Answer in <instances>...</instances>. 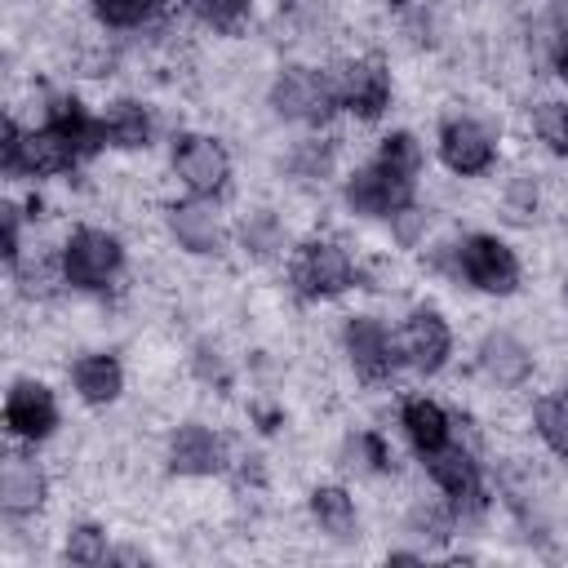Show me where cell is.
<instances>
[{
    "label": "cell",
    "instance_id": "3",
    "mask_svg": "<svg viewBox=\"0 0 568 568\" xmlns=\"http://www.w3.org/2000/svg\"><path fill=\"white\" fill-rule=\"evenodd\" d=\"M288 284L302 302H333L359 284V262L337 240H302L288 257Z\"/></svg>",
    "mask_w": 568,
    "mask_h": 568
},
{
    "label": "cell",
    "instance_id": "30",
    "mask_svg": "<svg viewBox=\"0 0 568 568\" xmlns=\"http://www.w3.org/2000/svg\"><path fill=\"white\" fill-rule=\"evenodd\" d=\"M532 133L559 155V160H568V98L564 102H537L532 106Z\"/></svg>",
    "mask_w": 568,
    "mask_h": 568
},
{
    "label": "cell",
    "instance_id": "24",
    "mask_svg": "<svg viewBox=\"0 0 568 568\" xmlns=\"http://www.w3.org/2000/svg\"><path fill=\"white\" fill-rule=\"evenodd\" d=\"M404 528H408V537H422L430 546H444V541H453L462 532V519L448 506V497H439V501H413Z\"/></svg>",
    "mask_w": 568,
    "mask_h": 568
},
{
    "label": "cell",
    "instance_id": "28",
    "mask_svg": "<svg viewBox=\"0 0 568 568\" xmlns=\"http://www.w3.org/2000/svg\"><path fill=\"white\" fill-rule=\"evenodd\" d=\"M182 4L195 22H204L217 36H235L253 13V0H182Z\"/></svg>",
    "mask_w": 568,
    "mask_h": 568
},
{
    "label": "cell",
    "instance_id": "8",
    "mask_svg": "<svg viewBox=\"0 0 568 568\" xmlns=\"http://www.w3.org/2000/svg\"><path fill=\"white\" fill-rule=\"evenodd\" d=\"M435 151H439V164L448 173H457V178H484L497 164V133L479 115L453 111L435 129Z\"/></svg>",
    "mask_w": 568,
    "mask_h": 568
},
{
    "label": "cell",
    "instance_id": "18",
    "mask_svg": "<svg viewBox=\"0 0 568 568\" xmlns=\"http://www.w3.org/2000/svg\"><path fill=\"white\" fill-rule=\"evenodd\" d=\"M71 386L89 408H106L124 395V364L111 351H84L71 359Z\"/></svg>",
    "mask_w": 568,
    "mask_h": 568
},
{
    "label": "cell",
    "instance_id": "25",
    "mask_svg": "<svg viewBox=\"0 0 568 568\" xmlns=\"http://www.w3.org/2000/svg\"><path fill=\"white\" fill-rule=\"evenodd\" d=\"M373 160H377V164H386L390 173L408 178V182H422V169H426V146H422V138H417V133H408V129H390V133L377 142Z\"/></svg>",
    "mask_w": 568,
    "mask_h": 568
},
{
    "label": "cell",
    "instance_id": "33",
    "mask_svg": "<svg viewBox=\"0 0 568 568\" xmlns=\"http://www.w3.org/2000/svg\"><path fill=\"white\" fill-rule=\"evenodd\" d=\"M506 213L515 217V222H532L537 217V182L528 178V173H519L510 186H506Z\"/></svg>",
    "mask_w": 568,
    "mask_h": 568
},
{
    "label": "cell",
    "instance_id": "11",
    "mask_svg": "<svg viewBox=\"0 0 568 568\" xmlns=\"http://www.w3.org/2000/svg\"><path fill=\"white\" fill-rule=\"evenodd\" d=\"M337 98H342V111L373 124L386 115L390 98H395V80H390V67L377 58V53H359V58H346L337 71Z\"/></svg>",
    "mask_w": 568,
    "mask_h": 568
},
{
    "label": "cell",
    "instance_id": "5",
    "mask_svg": "<svg viewBox=\"0 0 568 568\" xmlns=\"http://www.w3.org/2000/svg\"><path fill=\"white\" fill-rule=\"evenodd\" d=\"M422 466H426L430 484L439 488V497H448V506L457 510V519H462V524H466V519H484V515H488V479H484L479 457H475L466 444L448 439L439 453L422 457Z\"/></svg>",
    "mask_w": 568,
    "mask_h": 568
},
{
    "label": "cell",
    "instance_id": "17",
    "mask_svg": "<svg viewBox=\"0 0 568 568\" xmlns=\"http://www.w3.org/2000/svg\"><path fill=\"white\" fill-rule=\"evenodd\" d=\"M475 359H479V373L501 390H519L537 368L528 342L519 333H510V328H488L479 337V346H475Z\"/></svg>",
    "mask_w": 568,
    "mask_h": 568
},
{
    "label": "cell",
    "instance_id": "10",
    "mask_svg": "<svg viewBox=\"0 0 568 568\" xmlns=\"http://www.w3.org/2000/svg\"><path fill=\"white\" fill-rule=\"evenodd\" d=\"M58 426H62L58 395L40 377H13L9 390H4V430H9V439L36 448V444L53 439Z\"/></svg>",
    "mask_w": 568,
    "mask_h": 568
},
{
    "label": "cell",
    "instance_id": "40",
    "mask_svg": "<svg viewBox=\"0 0 568 568\" xmlns=\"http://www.w3.org/2000/svg\"><path fill=\"white\" fill-rule=\"evenodd\" d=\"M382 4H390V9H399V4H408V0H382Z\"/></svg>",
    "mask_w": 568,
    "mask_h": 568
},
{
    "label": "cell",
    "instance_id": "37",
    "mask_svg": "<svg viewBox=\"0 0 568 568\" xmlns=\"http://www.w3.org/2000/svg\"><path fill=\"white\" fill-rule=\"evenodd\" d=\"M546 58H550V71L568 84V27H559V31L550 36V53H546Z\"/></svg>",
    "mask_w": 568,
    "mask_h": 568
},
{
    "label": "cell",
    "instance_id": "31",
    "mask_svg": "<svg viewBox=\"0 0 568 568\" xmlns=\"http://www.w3.org/2000/svg\"><path fill=\"white\" fill-rule=\"evenodd\" d=\"M333 160H337L333 142H320V138L297 142L293 155H288V164H293L297 178H328V173H333Z\"/></svg>",
    "mask_w": 568,
    "mask_h": 568
},
{
    "label": "cell",
    "instance_id": "12",
    "mask_svg": "<svg viewBox=\"0 0 568 568\" xmlns=\"http://www.w3.org/2000/svg\"><path fill=\"white\" fill-rule=\"evenodd\" d=\"M164 226L178 240V248H186L195 257H217L231 244V226H226L217 200H209V195H182V200H173L164 209Z\"/></svg>",
    "mask_w": 568,
    "mask_h": 568
},
{
    "label": "cell",
    "instance_id": "34",
    "mask_svg": "<svg viewBox=\"0 0 568 568\" xmlns=\"http://www.w3.org/2000/svg\"><path fill=\"white\" fill-rule=\"evenodd\" d=\"M191 368H195V377L200 382H209V386H217V390H226L231 386V368H226V359H222V351L217 346H195V355H191Z\"/></svg>",
    "mask_w": 568,
    "mask_h": 568
},
{
    "label": "cell",
    "instance_id": "35",
    "mask_svg": "<svg viewBox=\"0 0 568 568\" xmlns=\"http://www.w3.org/2000/svg\"><path fill=\"white\" fill-rule=\"evenodd\" d=\"M390 231H395V240H399L404 248H413V244L422 240V231H426V209H422V204H408L404 213L390 217Z\"/></svg>",
    "mask_w": 568,
    "mask_h": 568
},
{
    "label": "cell",
    "instance_id": "22",
    "mask_svg": "<svg viewBox=\"0 0 568 568\" xmlns=\"http://www.w3.org/2000/svg\"><path fill=\"white\" fill-rule=\"evenodd\" d=\"M342 466H351L355 475H390L395 470V448L377 430H355V435L342 439Z\"/></svg>",
    "mask_w": 568,
    "mask_h": 568
},
{
    "label": "cell",
    "instance_id": "27",
    "mask_svg": "<svg viewBox=\"0 0 568 568\" xmlns=\"http://www.w3.org/2000/svg\"><path fill=\"white\" fill-rule=\"evenodd\" d=\"M62 555H67V564H80V568H98V564H106V559H111L106 528L93 524V519L71 524L67 537H62Z\"/></svg>",
    "mask_w": 568,
    "mask_h": 568
},
{
    "label": "cell",
    "instance_id": "6",
    "mask_svg": "<svg viewBox=\"0 0 568 568\" xmlns=\"http://www.w3.org/2000/svg\"><path fill=\"white\" fill-rule=\"evenodd\" d=\"M342 355H346L351 373L364 386H386L404 368L399 337L377 315H346V324H342Z\"/></svg>",
    "mask_w": 568,
    "mask_h": 568
},
{
    "label": "cell",
    "instance_id": "20",
    "mask_svg": "<svg viewBox=\"0 0 568 568\" xmlns=\"http://www.w3.org/2000/svg\"><path fill=\"white\" fill-rule=\"evenodd\" d=\"M306 510H311V524L328 541H355L359 537V510L342 484H315L306 493Z\"/></svg>",
    "mask_w": 568,
    "mask_h": 568
},
{
    "label": "cell",
    "instance_id": "26",
    "mask_svg": "<svg viewBox=\"0 0 568 568\" xmlns=\"http://www.w3.org/2000/svg\"><path fill=\"white\" fill-rule=\"evenodd\" d=\"M532 430L555 457L568 462V390H550L532 404Z\"/></svg>",
    "mask_w": 568,
    "mask_h": 568
},
{
    "label": "cell",
    "instance_id": "38",
    "mask_svg": "<svg viewBox=\"0 0 568 568\" xmlns=\"http://www.w3.org/2000/svg\"><path fill=\"white\" fill-rule=\"evenodd\" d=\"M146 559H151V555H146V550H138V546H115L106 564H146Z\"/></svg>",
    "mask_w": 568,
    "mask_h": 568
},
{
    "label": "cell",
    "instance_id": "32",
    "mask_svg": "<svg viewBox=\"0 0 568 568\" xmlns=\"http://www.w3.org/2000/svg\"><path fill=\"white\" fill-rule=\"evenodd\" d=\"M22 217H27L22 204H13V200L0 204V257L9 271L22 262Z\"/></svg>",
    "mask_w": 568,
    "mask_h": 568
},
{
    "label": "cell",
    "instance_id": "29",
    "mask_svg": "<svg viewBox=\"0 0 568 568\" xmlns=\"http://www.w3.org/2000/svg\"><path fill=\"white\" fill-rule=\"evenodd\" d=\"M89 9L106 31H138L160 13V0H89Z\"/></svg>",
    "mask_w": 568,
    "mask_h": 568
},
{
    "label": "cell",
    "instance_id": "16",
    "mask_svg": "<svg viewBox=\"0 0 568 568\" xmlns=\"http://www.w3.org/2000/svg\"><path fill=\"white\" fill-rule=\"evenodd\" d=\"M49 501V475L44 466L36 462V453H4L0 462V515L9 524H22V519H36Z\"/></svg>",
    "mask_w": 568,
    "mask_h": 568
},
{
    "label": "cell",
    "instance_id": "41",
    "mask_svg": "<svg viewBox=\"0 0 568 568\" xmlns=\"http://www.w3.org/2000/svg\"><path fill=\"white\" fill-rule=\"evenodd\" d=\"M564 302H568V280H564Z\"/></svg>",
    "mask_w": 568,
    "mask_h": 568
},
{
    "label": "cell",
    "instance_id": "7",
    "mask_svg": "<svg viewBox=\"0 0 568 568\" xmlns=\"http://www.w3.org/2000/svg\"><path fill=\"white\" fill-rule=\"evenodd\" d=\"M342 200L355 217H373V222H390L395 213H404L408 204H417V182L390 173L386 164H377L373 155L364 164H355L342 178Z\"/></svg>",
    "mask_w": 568,
    "mask_h": 568
},
{
    "label": "cell",
    "instance_id": "1",
    "mask_svg": "<svg viewBox=\"0 0 568 568\" xmlns=\"http://www.w3.org/2000/svg\"><path fill=\"white\" fill-rule=\"evenodd\" d=\"M430 262L448 280H457V284H466L475 293H488V297H510L524 284L519 253L501 235H493V231H470L457 244H448L444 253H435Z\"/></svg>",
    "mask_w": 568,
    "mask_h": 568
},
{
    "label": "cell",
    "instance_id": "13",
    "mask_svg": "<svg viewBox=\"0 0 568 568\" xmlns=\"http://www.w3.org/2000/svg\"><path fill=\"white\" fill-rule=\"evenodd\" d=\"M84 160H89V151L80 146V138H71L53 120H40L36 129H22L18 164H13L9 178H62Z\"/></svg>",
    "mask_w": 568,
    "mask_h": 568
},
{
    "label": "cell",
    "instance_id": "2",
    "mask_svg": "<svg viewBox=\"0 0 568 568\" xmlns=\"http://www.w3.org/2000/svg\"><path fill=\"white\" fill-rule=\"evenodd\" d=\"M266 106L288 120V124H302V129H324L337 111H342V98H337V80L333 71L324 67H280L271 89H266Z\"/></svg>",
    "mask_w": 568,
    "mask_h": 568
},
{
    "label": "cell",
    "instance_id": "39",
    "mask_svg": "<svg viewBox=\"0 0 568 568\" xmlns=\"http://www.w3.org/2000/svg\"><path fill=\"white\" fill-rule=\"evenodd\" d=\"M386 559H390V564H417V559H422V550H390Z\"/></svg>",
    "mask_w": 568,
    "mask_h": 568
},
{
    "label": "cell",
    "instance_id": "15",
    "mask_svg": "<svg viewBox=\"0 0 568 568\" xmlns=\"http://www.w3.org/2000/svg\"><path fill=\"white\" fill-rule=\"evenodd\" d=\"M164 466L169 475H182V479H213L231 466V448L213 426L182 422L164 444Z\"/></svg>",
    "mask_w": 568,
    "mask_h": 568
},
{
    "label": "cell",
    "instance_id": "14",
    "mask_svg": "<svg viewBox=\"0 0 568 568\" xmlns=\"http://www.w3.org/2000/svg\"><path fill=\"white\" fill-rule=\"evenodd\" d=\"M399 355H404V368L422 373V377H435L448 368L453 359V324L435 311V306H413L399 324Z\"/></svg>",
    "mask_w": 568,
    "mask_h": 568
},
{
    "label": "cell",
    "instance_id": "19",
    "mask_svg": "<svg viewBox=\"0 0 568 568\" xmlns=\"http://www.w3.org/2000/svg\"><path fill=\"white\" fill-rule=\"evenodd\" d=\"M399 430H404V439L413 444L417 457H430V453H439L453 439V417H448V408L439 399L408 395L399 404Z\"/></svg>",
    "mask_w": 568,
    "mask_h": 568
},
{
    "label": "cell",
    "instance_id": "23",
    "mask_svg": "<svg viewBox=\"0 0 568 568\" xmlns=\"http://www.w3.org/2000/svg\"><path fill=\"white\" fill-rule=\"evenodd\" d=\"M235 235H240V248H244L248 257H257V262L280 257L284 244H288V231H284V222H280L271 209H253V213L240 222Z\"/></svg>",
    "mask_w": 568,
    "mask_h": 568
},
{
    "label": "cell",
    "instance_id": "9",
    "mask_svg": "<svg viewBox=\"0 0 568 568\" xmlns=\"http://www.w3.org/2000/svg\"><path fill=\"white\" fill-rule=\"evenodd\" d=\"M169 164H173V178L182 182L186 195H209L217 200L231 182V151L213 138V133H173V146H169Z\"/></svg>",
    "mask_w": 568,
    "mask_h": 568
},
{
    "label": "cell",
    "instance_id": "36",
    "mask_svg": "<svg viewBox=\"0 0 568 568\" xmlns=\"http://www.w3.org/2000/svg\"><path fill=\"white\" fill-rule=\"evenodd\" d=\"M18 146H22V124H18L13 115H4V124H0V173H4V178H9L13 164H18Z\"/></svg>",
    "mask_w": 568,
    "mask_h": 568
},
{
    "label": "cell",
    "instance_id": "21",
    "mask_svg": "<svg viewBox=\"0 0 568 568\" xmlns=\"http://www.w3.org/2000/svg\"><path fill=\"white\" fill-rule=\"evenodd\" d=\"M155 138V120H151V106L138 102V98H115L106 111H102V142L115 146V151H146Z\"/></svg>",
    "mask_w": 568,
    "mask_h": 568
},
{
    "label": "cell",
    "instance_id": "4",
    "mask_svg": "<svg viewBox=\"0 0 568 568\" xmlns=\"http://www.w3.org/2000/svg\"><path fill=\"white\" fill-rule=\"evenodd\" d=\"M58 262H62V280L67 288L75 293H102L120 280L124 271V244L115 231L106 226H75L62 248H58Z\"/></svg>",
    "mask_w": 568,
    "mask_h": 568
}]
</instances>
